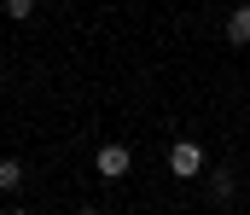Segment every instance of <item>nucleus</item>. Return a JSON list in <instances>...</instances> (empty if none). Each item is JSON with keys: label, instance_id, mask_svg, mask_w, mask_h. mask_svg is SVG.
<instances>
[{"label": "nucleus", "instance_id": "obj_1", "mask_svg": "<svg viewBox=\"0 0 250 215\" xmlns=\"http://www.w3.org/2000/svg\"><path fill=\"white\" fill-rule=\"evenodd\" d=\"M93 169H99L105 180H123L128 169H134V151H128L123 140H111V145H99V157H93Z\"/></svg>", "mask_w": 250, "mask_h": 215}, {"label": "nucleus", "instance_id": "obj_2", "mask_svg": "<svg viewBox=\"0 0 250 215\" xmlns=\"http://www.w3.org/2000/svg\"><path fill=\"white\" fill-rule=\"evenodd\" d=\"M169 169H175L181 180L204 175V145H198V140H175V145H169Z\"/></svg>", "mask_w": 250, "mask_h": 215}, {"label": "nucleus", "instance_id": "obj_3", "mask_svg": "<svg viewBox=\"0 0 250 215\" xmlns=\"http://www.w3.org/2000/svg\"><path fill=\"white\" fill-rule=\"evenodd\" d=\"M227 47H250V0L227 18Z\"/></svg>", "mask_w": 250, "mask_h": 215}, {"label": "nucleus", "instance_id": "obj_4", "mask_svg": "<svg viewBox=\"0 0 250 215\" xmlns=\"http://www.w3.org/2000/svg\"><path fill=\"white\" fill-rule=\"evenodd\" d=\"M23 186V163L18 157H0V192H18Z\"/></svg>", "mask_w": 250, "mask_h": 215}, {"label": "nucleus", "instance_id": "obj_5", "mask_svg": "<svg viewBox=\"0 0 250 215\" xmlns=\"http://www.w3.org/2000/svg\"><path fill=\"white\" fill-rule=\"evenodd\" d=\"M0 6H6V18H12V23H23V18L35 12V0H0Z\"/></svg>", "mask_w": 250, "mask_h": 215}, {"label": "nucleus", "instance_id": "obj_6", "mask_svg": "<svg viewBox=\"0 0 250 215\" xmlns=\"http://www.w3.org/2000/svg\"><path fill=\"white\" fill-rule=\"evenodd\" d=\"M12 215H29V210H12Z\"/></svg>", "mask_w": 250, "mask_h": 215}, {"label": "nucleus", "instance_id": "obj_7", "mask_svg": "<svg viewBox=\"0 0 250 215\" xmlns=\"http://www.w3.org/2000/svg\"><path fill=\"white\" fill-rule=\"evenodd\" d=\"M76 215H93V210H76Z\"/></svg>", "mask_w": 250, "mask_h": 215}]
</instances>
